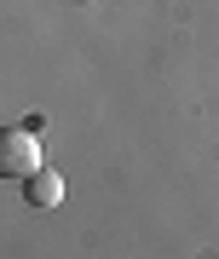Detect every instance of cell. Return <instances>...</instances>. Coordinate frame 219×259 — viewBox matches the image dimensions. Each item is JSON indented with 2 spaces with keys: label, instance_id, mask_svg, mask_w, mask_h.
<instances>
[{
  "label": "cell",
  "instance_id": "2",
  "mask_svg": "<svg viewBox=\"0 0 219 259\" xmlns=\"http://www.w3.org/2000/svg\"><path fill=\"white\" fill-rule=\"evenodd\" d=\"M23 202L29 207H58L64 202V173H52V167H35V173H23Z\"/></svg>",
  "mask_w": 219,
  "mask_h": 259
},
{
  "label": "cell",
  "instance_id": "1",
  "mask_svg": "<svg viewBox=\"0 0 219 259\" xmlns=\"http://www.w3.org/2000/svg\"><path fill=\"white\" fill-rule=\"evenodd\" d=\"M41 167V133L35 127H0V179H23Z\"/></svg>",
  "mask_w": 219,
  "mask_h": 259
}]
</instances>
